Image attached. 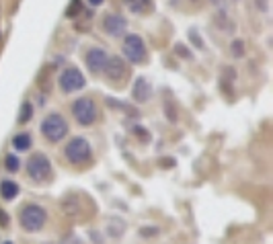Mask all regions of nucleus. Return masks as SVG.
Listing matches in <instances>:
<instances>
[{"mask_svg":"<svg viewBox=\"0 0 273 244\" xmlns=\"http://www.w3.org/2000/svg\"><path fill=\"white\" fill-rule=\"evenodd\" d=\"M150 94H152V88H150V84H148L146 78H138V80H135V86H133V99L135 101H138V103H146L150 99Z\"/></svg>","mask_w":273,"mask_h":244,"instance_id":"9b49d317","label":"nucleus"},{"mask_svg":"<svg viewBox=\"0 0 273 244\" xmlns=\"http://www.w3.org/2000/svg\"><path fill=\"white\" fill-rule=\"evenodd\" d=\"M0 195H3V199L11 201L19 195V185L15 181H3L0 183Z\"/></svg>","mask_w":273,"mask_h":244,"instance_id":"f8f14e48","label":"nucleus"},{"mask_svg":"<svg viewBox=\"0 0 273 244\" xmlns=\"http://www.w3.org/2000/svg\"><path fill=\"white\" fill-rule=\"evenodd\" d=\"M80 11H82V3H80V0H72L70 7H68V11H66V17L72 19V17L80 15Z\"/></svg>","mask_w":273,"mask_h":244,"instance_id":"a211bd4d","label":"nucleus"},{"mask_svg":"<svg viewBox=\"0 0 273 244\" xmlns=\"http://www.w3.org/2000/svg\"><path fill=\"white\" fill-rule=\"evenodd\" d=\"M72 115L74 119L78 121L80 126H93L95 119H97V107H95V101L88 99V96H80L72 103Z\"/></svg>","mask_w":273,"mask_h":244,"instance_id":"20e7f679","label":"nucleus"},{"mask_svg":"<svg viewBox=\"0 0 273 244\" xmlns=\"http://www.w3.org/2000/svg\"><path fill=\"white\" fill-rule=\"evenodd\" d=\"M193 3H197V0H193Z\"/></svg>","mask_w":273,"mask_h":244,"instance_id":"a878e982","label":"nucleus"},{"mask_svg":"<svg viewBox=\"0 0 273 244\" xmlns=\"http://www.w3.org/2000/svg\"><path fill=\"white\" fill-rule=\"evenodd\" d=\"M175 52H177L179 56H183L185 60H187V58H191V56H189V52H187V50H185L183 45H175Z\"/></svg>","mask_w":273,"mask_h":244,"instance_id":"4be33fe9","label":"nucleus"},{"mask_svg":"<svg viewBox=\"0 0 273 244\" xmlns=\"http://www.w3.org/2000/svg\"><path fill=\"white\" fill-rule=\"evenodd\" d=\"M230 52L234 58H242L244 56V41L242 39H234L232 45H230Z\"/></svg>","mask_w":273,"mask_h":244,"instance_id":"f3484780","label":"nucleus"},{"mask_svg":"<svg viewBox=\"0 0 273 244\" xmlns=\"http://www.w3.org/2000/svg\"><path fill=\"white\" fill-rule=\"evenodd\" d=\"M88 3H90L93 7H101V5L105 3V0H88Z\"/></svg>","mask_w":273,"mask_h":244,"instance_id":"b1692460","label":"nucleus"},{"mask_svg":"<svg viewBox=\"0 0 273 244\" xmlns=\"http://www.w3.org/2000/svg\"><path fill=\"white\" fill-rule=\"evenodd\" d=\"M158 230H154V228H150V230H140V234L142 236H152V234H156Z\"/></svg>","mask_w":273,"mask_h":244,"instance_id":"5701e85b","label":"nucleus"},{"mask_svg":"<svg viewBox=\"0 0 273 244\" xmlns=\"http://www.w3.org/2000/svg\"><path fill=\"white\" fill-rule=\"evenodd\" d=\"M46 219H48V213L43 211V207H39L35 203H29V205L21 207V211H19L21 228L27 232H39L46 226Z\"/></svg>","mask_w":273,"mask_h":244,"instance_id":"7ed1b4c3","label":"nucleus"},{"mask_svg":"<svg viewBox=\"0 0 273 244\" xmlns=\"http://www.w3.org/2000/svg\"><path fill=\"white\" fill-rule=\"evenodd\" d=\"M5 166H7V170H9V173H17V170H19V166H21V162H19V156H15V154H9V156L5 158Z\"/></svg>","mask_w":273,"mask_h":244,"instance_id":"dca6fc26","label":"nucleus"},{"mask_svg":"<svg viewBox=\"0 0 273 244\" xmlns=\"http://www.w3.org/2000/svg\"><path fill=\"white\" fill-rule=\"evenodd\" d=\"M27 175H29V179H33L35 183L48 181L50 175H52V162H50V158H48L46 154H41V152L33 154V156L27 160Z\"/></svg>","mask_w":273,"mask_h":244,"instance_id":"39448f33","label":"nucleus"},{"mask_svg":"<svg viewBox=\"0 0 273 244\" xmlns=\"http://www.w3.org/2000/svg\"><path fill=\"white\" fill-rule=\"evenodd\" d=\"M189 37H193V43H195L197 47H203V43H201V39H199L197 31H189Z\"/></svg>","mask_w":273,"mask_h":244,"instance_id":"412c9836","label":"nucleus"},{"mask_svg":"<svg viewBox=\"0 0 273 244\" xmlns=\"http://www.w3.org/2000/svg\"><path fill=\"white\" fill-rule=\"evenodd\" d=\"M121 47H123L125 58L131 64H140V62L146 60V45H144V41H142L140 35H125Z\"/></svg>","mask_w":273,"mask_h":244,"instance_id":"423d86ee","label":"nucleus"},{"mask_svg":"<svg viewBox=\"0 0 273 244\" xmlns=\"http://www.w3.org/2000/svg\"><path fill=\"white\" fill-rule=\"evenodd\" d=\"M103 72L107 74L109 80H115L117 82V80H121V78L127 76V66H125V62L121 58L111 56V58H107V64H105Z\"/></svg>","mask_w":273,"mask_h":244,"instance_id":"6e6552de","label":"nucleus"},{"mask_svg":"<svg viewBox=\"0 0 273 244\" xmlns=\"http://www.w3.org/2000/svg\"><path fill=\"white\" fill-rule=\"evenodd\" d=\"M13 146H15L17 150H21V152L29 150V148H31V136H29V134H17L15 140H13Z\"/></svg>","mask_w":273,"mask_h":244,"instance_id":"ddd939ff","label":"nucleus"},{"mask_svg":"<svg viewBox=\"0 0 273 244\" xmlns=\"http://www.w3.org/2000/svg\"><path fill=\"white\" fill-rule=\"evenodd\" d=\"M125 5L129 7L131 13H142L150 9V0H125Z\"/></svg>","mask_w":273,"mask_h":244,"instance_id":"4468645a","label":"nucleus"},{"mask_svg":"<svg viewBox=\"0 0 273 244\" xmlns=\"http://www.w3.org/2000/svg\"><path fill=\"white\" fill-rule=\"evenodd\" d=\"M31 117H33V105H31V103H23V105H21V113H19V119H17V121L23 126V124H27V121H29Z\"/></svg>","mask_w":273,"mask_h":244,"instance_id":"2eb2a0df","label":"nucleus"},{"mask_svg":"<svg viewBox=\"0 0 273 244\" xmlns=\"http://www.w3.org/2000/svg\"><path fill=\"white\" fill-rule=\"evenodd\" d=\"M64 156H66V160H68L70 164H74V166H84V164H88L90 158H93V150H90L88 140L82 138V136L72 138V140L66 144V148H64Z\"/></svg>","mask_w":273,"mask_h":244,"instance_id":"f257e3e1","label":"nucleus"},{"mask_svg":"<svg viewBox=\"0 0 273 244\" xmlns=\"http://www.w3.org/2000/svg\"><path fill=\"white\" fill-rule=\"evenodd\" d=\"M58 82H60V88L66 94L76 92V90H80L86 84V80H84V76H82V72L78 68H66V70H62Z\"/></svg>","mask_w":273,"mask_h":244,"instance_id":"0eeeda50","label":"nucleus"},{"mask_svg":"<svg viewBox=\"0 0 273 244\" xmlns=\"http://www.w3.org/2000/svg\"><path fill=\"white\" fill-rule=\"evenodd\" d=\"M125 27H127V23H125V19L121 17V15H117V13H111V15H107L105 19H103V29L109 33V35H121L123 31H125Z\"/></svg>","mask_w":273,"mask_h":244,"instance_id":"9d476101","label":"nucleus"},{"mask_svg":"<svg viewBox=\"0 0 273 244\" xmlns=\"http://www.w3.org/2000/svg\"><path fill=\"white\" fill-rule=\"evenodd\" d=\"M255 5H257V9L261 13H267L269 11V0H255Z\"/></svg>","mask_w":273,"mask_h":244,"instance_id":"6ab92c4d","label":"nucleus"},{"mask_svg":"<svg viewBox=\"0 0 273 244\" xmlns=\"http://www.w3.org/2000/svg\"><path fill=\"white\" fill-rule=\"evenodd\" d=\"M7 226H9V215L0 209V228H7Z\"/></svg>","mask_w":273,"mask_h":244,"instance_id":"aec40b11","label":"nucleus"},{"mask_svg":"<svg viewBox=\"0 0 273 244\" xmlns=\"http://www.w3.org/2000/svg\"><path fill=\"white\" fill-rule=\"evenodd\" d=\"M41 134H43L46 140H50L52 144L64 140L66 134H68L66 119H64L60 113H50V115H46L43 121H41Z\"/></svg>","mask_w":273,"mask_h":244,"instance_id":"f03ea898","label":"nucleus"},{"mask_svg":"<svg viewBox=\"0 0 273 244\" xmlns=\"http://www.w3.org/2000/svg\"><path fill=\"white\" fill-rule=\"evenodd\" d=\"M107 52L101 50V47H90L86 52V66L90 72H103L105 64H107Z\"/></svg>","mask_w":273,"mask_h":244,"instance_id":"1a4fd4ad","label":"nucleus"},{"mask_svg":"<svg viewBox=\"0 0 273 244\" xmlns=\"http://www.w3.org/2000/svg\"><path fill=\"white\" fill-rule=\"evenodd\" d=\"M5 244H13V242H5Z\"/></svg>","mask_w":273,"mask_h":244,"instance_id":"393cba45","label":"nucleus"}]
</instances>
